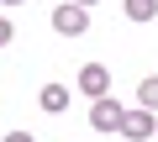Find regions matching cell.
Wrapping results in <instances>:
<instances>
[{
    "mask_svg": "<svg viewBox=\"0 0 158 142\" xmlns=\"http://www.w3.org/2000/svg\"><path fill=\"white\" fill-rule=\"evenodd\" d=\"M121 121H127V105H121L116 95H100V100H90V126H95V132H111V137H121Z\"/></svg>",
    "mask_w": 158,
    "mask_h": 142,
    "instance_id": "obj_1",
    "label": "cell"
},
{
    "mask_svg": "<svg viewBox=\"0 0 158 142\" xmlns=\"http://www.w3.org/2000/svg\"><path fill=\"white\" fill-rule=\"evenodd\" d=\"M53 32H58V37H85V32H90V6L63 0V6L53 11Z\"/></svg>",
    "mask_w": 158,
    "mask_h": 142,
    "instance_id": "obj_2",
    "label": "cell"
},
{
    "mask_svg": "<svg viewBox=\"0 0 158 142\" xmlns=\"http://www.w3.org/2000/svg\"><path fill=\"white\" fill-rule=\"evenodd\" d=\"M158 111H148V105H137V111H127V121H121V137L127 142H148V137H158V121H153Z\"/></svg>",
    "mask_w": 158,
    "mask_h": 142,
    "instance_id": "obj_3",
    "label": "cell"
},
{
    "mask_svg": "<svg viewBox=\"0 0 158 142\" xmlns=\"http://www.w3.org/2000/svg\"><path fill=\"white\" fill-rule=\"evenodd\" d=\"M79 95H90V100L111 95V68L106 63H85V68H79Z\"/></svg>",
    "mask_w": 158,
    "mask_h": 142,
    "instance_id": "obj_4",
    "label": "cell"
},
{
    "mask_svg": "<svg viewBox=\"0 0 158 142\" xmlns=\"http://www.w3.org/2000/svg\"><path fill=\"white\" fill-rule=\"evenodd\" d=\"M37 105H42L48 116H63V111H69V84H58V79L42 84V90H37Z\"/></svg>",
    "mask_w": 158,
    "mask_h": 142,
    "instance_id": "obj_5",
    "label": "cell"
},
{
    "mask_svg": "<svg viewBox=\"0 0 158 142\" xmlns=\"http://www.w3.org/2000/svg\"><path fill=\"white\" fill-rule=\"evenodd\" d=\"M121 11H127V21H137V26H148V21L158 16V0H121Z\"/></svg>",
    "mask_w": 158,
    "mask_h": 142,
    "instance_id": "obj_6",
    "label": "cell"
},
{
    "mask_svg": "<svg viewBox=\"0 0 158 142\" xmlns=\"http://www.w3.org/2000/svg\"><path fill=\"white\" fill-rule=\"evenodd\" d=\"M137 105H148V111H158V74H148V79L137 84Z\"/></svg>",
    "mask_w": 158,
    "mask_h": 142,
    "instance_id": "obj_7",
    "label": "cell"
},
{
    "mask_svg": "<svg viewBox=\"0 0 158 142\" xmlns=\"http://www.w3.org/2000/svg\"><path fill=\"white\" fill-rule=\"evenodd\" d=\"M11 37H16V26H11V16H0V47H6Z\"/></svg>",
    "mask_w": 158,
    "mask_h": 142,
    "instance_id": "obj_8",
    "label": "cell"
},
{
    "mask_svg": "<svg viewBox=\"0 0 158 142\" xmlns=\"http://www.w3.org/2000/svg\"><path fill=\"white\" fill-rule=\"evenodd\" d=\"M0 142H37V137H32V132H6Z\"/></svg>",
    "mask_w": 158,
    "mask_h": 142,
    "instance_id": "obj_9",
    "label": "cell"
},
{
    "mask_svg": "<svg viewBox=\"0 0 158 142\" xmlns=\"http://www.w3.org/2000/svg\"><path fill=\"white\" fill-rule=\"evenodd\" d=\"M74 6H100V0H74Z\"/></svg>",
    "mask_w": 158,
    "mask_h": 142,
    "instance_id": "obj_10",
    "label": "cell"
},
{
    "mask_svg": "<svg viewBox=\"0 0 158 142\" xmlns=\"http://www.w3.org/2000/svg\"><path fill=\"white\" fill-rule=\"evenodd\" d=\"M0 6H27V0H0Z\"/></svg>",
    "mask_w": 158,
    "mask_h": 142,
    "instance_id": "obj_11",
    "label": "cell"
},
{
    "mask_svg": "<svg viewBox=\"0 0 158 142\" xmlns=\"http://www.w3.org/2000/svg\"><path fill=\"white\" fill-rule=\"evenodd\" d=\"M153 142H158V137H153Z\"/></svg>",
    "mask_w": 158,
    "mask_h": 142,
    "instance_id": "obj_12",
    "label": "cell"
}]
</instances>
